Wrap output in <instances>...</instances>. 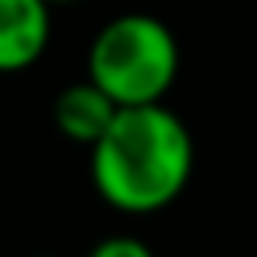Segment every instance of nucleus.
Here are the masks:
<instances>
[{
    "mask_svg": "<svg viewBox=\"0 0 257 257\" xmlns=\"http://www.w3.org/2000/svg\"><path fill=\"white\" fill-rule=\"evenodd\" d=\"M46 0H0V74H18L39 64L50 46Z\"/></svg>",
    "mask_w": 257,
    "mask_h": 257,
    "instance_id": "obj_3",
    "label": "nucleus"
},
{
    "mask_svg": "<svg viewBox=\"0 0 257 257\" xmlns=\"http://www.w3.org/2000/svg\"><path fill=\"white\" fill-rule=\"evenodd\" d=\"M88 257H155V253H152V246H148L145 239H138V236H102V239L88 250Z\"/></svg>",
    "mask_w": 257,
    "mask_h": 257,
    "instance_id": "obj_5",
    "label": "nucleus"
},
{
    "mask_svg": "<svg viewBox=\"0 0 257 257\" xmlns=\"http://www.w3.org/2000/svg\"><path fill=\"white\" fill-rule=\"evenodd\" d=\"M88 169L109 208L123 215H155L190 183L194 138L166 102L120 106L106 134L92 145Z\"/></svg>",
    "mask_w": 257,
    "mask_h": 257,
    "instance_id": "obj_1",
    "label": "nucleus"
},
{
    "mask_svg": "<svg viewBox=\"0 0 257 257\" xmlns=\"http://www.w3.org/2000/svg\"><path fill=\"white\" fill-rule=\"evenodd\" d=\"M50 8H71V4H81V0H46Z\"/></svg>",
    "mask_w": 257,
    "mask_h": 257,
    "instance_id": "obj_6",
    "label": "nucleus"
},
{
    "mask_svg": "<svg viewBox=\"0 0 257 257\" xmlns=\"http://www.w3.org/2000/svg\"><path fill=\"white\" fill-rule=\"evenodd\" d=\"M180 74V43L173 29L145 11L109 18L88 46V81L116 106L162 102Z\"/></svg>",
    "mask_w": 257,
    "mask_h": 257,
    "instance_id": "obj_2",
    "label": "nucleus"
},
{
    "mask_svg": "<svg viewBox=\"0 0 257 257\" xmlns=\"http://www.w3.org/2000/svg\"><path fill=\"white\" fill-rule=\"evenodd\" d=\"M116 102L95 85V81H74V85H67L57 99H53V123H57V131L67 138V141H74V145H95L102 134H106V127L113 123V116H116Z\"/></svg>",
    "mask_w": 257,
    "mask_h": 257,
    "instance_id": "obj_4",
    "label": "nucleus"
}]
</instances>
